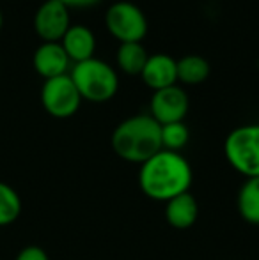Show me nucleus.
Returning a JSON list of instances; mask_svg holds the SVG:
<instances>
[{"label": "nucleus", "instance_id": "nucleus-12", "mask_svg": "<svg viewBox=\"0 0 259 260\" xmlns=\"http://www.w3.org/2000/svg\"><path fill=\"white\" fill-rule=\"evenodd\" d=\"M199 216V206L195 197L190 191L170 199L165 202V219L172 229L187 230L197 221Z\"/></svg>", "mask_w": 259, "mask_h": 260}, {"label": "nucleus", "instance_id": "nucleus-8", "mask_svg": "<svg viewBox=\"0 0 259 260\" xmlns=\"http://www.w3.org/2000/svg\"><path fill=\"white\" fill-rule=\"evenodd\" d=\"M69 27V9L57 0L43 2L34 14V30L43 43H61Z\"/></svg>", "mask_w": 259, "mask_h": 260}, {"label": "nucleus", "instance_id": "nucleus-7", "mask_svg": "<svg viewBox=\"0 0 259 260\" xmlns=\"http://www.w3.org/2000/svg\"><path fill=\"white\" fill-rule=\"evenodd\" d=\"M188 108H190V100L188 94L185 92L183 87L170 85L165 89L155 90L151 96V103H149V115L160 124H172V122H183L187 117Z\"/></svg>", "mask_w": 259, "mask_h": 260}, {"label": "nucleus", "instance_id": "nucleus-19", "mask_svg": "<svg viewBox=\"0 0 259 260\" xmlns=\"http://www.w3.org/2000/svg\"><path fill=\"white\" fill-rule=\"evenodd\" d=\"M57 2L64 4L68 9H71V7H76V9H83V7L96 6V4H100L101 0H57Z\"/></svg>", "mask_w": 259, "mask_h": 260}, {"label": "nucleus", "instance_id": "nucleus-20", "mask_svg": "<svg viewBox=\"0 0 259 260\" xmlns=\"http://www.w3.org/2000/svg\"><path fill=\"white\" fill-rule=\"evenodd\" d=\"M2 25H4V16H2V11H0V30H2Z\"/></svg>", "mask_w": 259, "mask_h": 260}, {"label": "nucleus", "instance_id": "nucleus-3", "mask_svg": "<svg viewBox=\"0 0 259 260\" xmlns=\"http://www.w3.org/2000/svg\"><path fill=\"white\" fill-rule=\"evenodd\" d=\"M69 76L82 96V101L105 103L112 100L119 90L118 71L96 57L75 64L69 71Z\"/></svg>", "mask_w": 259, "mask_h": 260}, {"label": "nucleus", "instance_id": "nucleus-11", "mask_svg": "<svg viewBox=\"0 0 259 260\" xmlns=\"http://www.w3.org/2000/svg\"><path fill=\"white\" fill-rule=\"evenodd\" d=\"M61 45H63L64 52L68 53L69 60L73 64H78V62L89 60L94 57L96 52V36L85 25H71L68 28V32L64 34V38L61 39Z\"/></svg>", "mask_w": 259, "mask_h": 260}, {"label": "nucleus", "instance_id": "nucleus-10", "mask_svg": "<svg viewBox=\"0 0 259 260\" xmlns=\"http://www.w3.org/2000/svg\"><path fill=\"white\" fill-rule=\"evenodd\" d=\"M32 64H34V69L39 76L50 80L68 75L71 60H69L68 53L64 52L61 43H41L34 52Z\"/></svg>", "mask_w": 259, "mask_h": 260}, {"label": "nucleus", "instance_id": "nucleus-13", "mask_svg": "<svg viewBox=\"0 0 259 260\" xmlns=\"http://www.w3.org/2000/svg\"><path fill=\"white\" fill-rule=\"evenodd\" d=\"M210 62L197 53L185 55L178 60V82L185 85H199L210 76Z\"/></svg>", "mask_w": 259, "mask_h": 260}, {"label": "nucleus", "instance_id": "nucleus-1", "mask_svg": "<svg viewBox=\"0 0 259 260\" xmlns=\"http://www.w3.org/2000/svg\"><path fill=\"white\" fill-rule=\"evenodd\" d=\"M192 167L181 152L162 149L138 170V188L146 197L156 202H169L170 199L187 193L192 186Z\"/></svg>", "mask_w": 259, "mask_h": 260}, {"label": "nucleus", "instance_id": "nucleus-6", "mask_svg": "<svg viewBox=\"0 0 259 260\" xmlns=\"http://www.w3.org/2000/svg\"><path fill=\"white\" fill-rule=\"evenodd\" d=\"M41 103L43 108L55 119H68L78 112L82 96L76 90L69 73L45 80L41 87Z\"/></svg>", "mask_w": 259, "mask_h": 260}, {"label": "nucleus", "instance_id": "nucleus-16", "mask_svg": "<svg viewBox=\"0 0 259 260\" xmlns=\"http://www.w3.org/2000/svg\"><path fill=\"white\" fill-rule=\"evenodd\" d=\"M21 212L20 195L6 182H0V226L11 225Z\"/></svg>", "mask_w": 259, "mask_h": 260}, {"label": "nucleus", "instance_id": "nucleus-15", "mask_svg": "<svg viewBox=\"0 0 259 260\" xmlns=\"http://www.w3.org/2000/svg\"><path fill=\"white\" fill-rule=\"evenodd\" d=\"M238 212L247 223L259 225V177L245 179L238 191Z\"/></svg>", "mask_w": 259, "mask_h": 260}, {"label": "nucleus", "instance_id": "nucleus-9", "mask_svg": "<svg viewBox=\"0 0 259 260\" xmlns=\"http://www.w3.org/2000/svg\"><path fill=\"white\" fill-rule=\"evenodd\" d=\"M140 78L146 87L155 90L178 83V60L167 53H153L148 57Z\"/></svg>", "mask_w": 259, "mask_h": 260}, {"label": "nucleus", "instance_id": "nucleus-17", "mask_svg": "<svg viewBox=\"0 0 259 260\" xmlns=\"http://www.w3.org/2000/svg\"><path fill=\"white\" fill-rule=\"evenodd\" d=\"M190 140V131L185 122H172L162 126V149L180 152Z\"/></svg>", "mask_w": 259, "mask_h": 260}, {"label": "nucleus", "instance_id": "nucleus-14", "mask_svg": "<svg viewBox=\"0 0 259 260\" xmlns=\"http://www.w3.org/2000/svg\"><path fill=\"white\" fill-rule=\"evenodd\" d=\"M148 52L142 46V43H119V48L116 52V62L118 68L126 75L140 76L146 62H148Z\"/></svg>", "mask_w": 259, "mask_h": 260}, {"label": "nucleus", "instance_id": "nucleus-4", "mask_svg": "<svg viewBox=\"0 0 259 260\" xmlns=\"http://www.w3.org/2000/svg\"><path fill=\"white\" fill-rule=\"evenodd\" d=\"M224 156L245 179L259 177V124L235 127L225 137Z\"/></svg>", "mask_w": 259, "mask_h": 260}, {"label": "nucleus", "instance_id": "nucleus-2", "mask_svg": "<svg viewBox=\"0 0 259 260\" xmlns=\"http://www.w3.org/2000/svg\"><path fill=\"white\" fill-rule=\"evenodd\" d=\"M110 144L126 163L142 165L162 151V126L148 113H138L116 127Z\"/></svg>", "mask_w": 259, "mask_h": 260}, {"label": "nucleus", "instance_id": "nucleus-18", "mask_svg": "<svg viewBox=\"0 0 259 260\" xmlns=\"http://www.w3.org/2000/svg\"><path fill=\"white\" fill-rule=\"evenodd\" d=\"M16 260H50L48 253L39 246H25L23 250L18 253Z\"/></svg>", "mask_w": 259, "mask_h": 260}, {"label": "nucleus", "instance_id": "nucleus-5", "mask_svg": "<svg viewBox=\"0 0 259 260\" xmlns=\"http://www.w3.org/2000/svg\"><path fill=\"white\" fill-rule=\"evenodd\" d=\"M105 25L119 43H142L149 28L144 11L128 0H119L108 7Z\"/></svg>", "mask_w": 259, "mask_h": 260}]
</instances>
